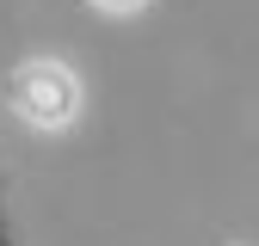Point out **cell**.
Listing matches in <instances>:
<instances>
[{"mask_svg":"<svg viewBox=\"0 0 259 246\" xmlns=\"http://www.w3.org/2000/svg\"><path fill=\"white\" fill-rule=\"evenodd\" d=\"M0 240H13V222H7V178H0Z\"/></svg>","mask_w":259,"mask_h":246,"instance_id":"cell-3","label":"cell"},{"mask_svg":"<svg viewBox=\"0 0 259 246\" xmlns=\"http://www.w3.org/2000/svg\"><path fill=\"white\" fill-rule=\"evenodd\" d=\"M93 7H99V13H142L148 0H93Z\"/></svg>","mask_w":259,"mask_h":246,"instance_id":"cell-2","label":"cell"},{"mask_svg":"<svg viewBox=\"0 0 259 246\" xmlns=\"http://www.w3.org/2000/svg\"><path fill=\"white\" fill-rule=\"evenodd\" d=\"M0 246H13V240H0Z\"/></svg>","mask_w":259,"mask_h":246,"instance_id":"cell-4","label":"cell"},{"mask_svg":"<svg viewBox=\"0 0 259 246\" xmlns=\"http://www.w3.org/2000/svg\"><path fill=\"white\" fill-rule=\"evenodd\" d=\"M7 105L31 130H68L80 117V80L62 61H19L7 74Z\"/></svg>","mask_w":259,"mask_h":246,"instance_id":"cell-1","label":"cell"}]
</instances>
